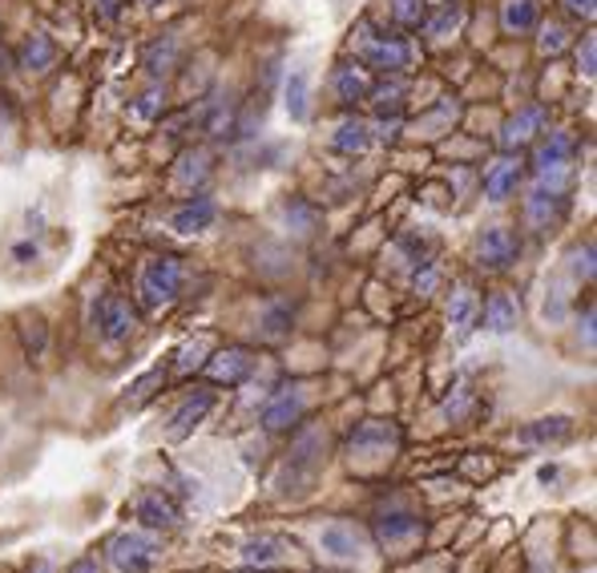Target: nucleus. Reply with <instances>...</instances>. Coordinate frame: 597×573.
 Masks as SVG:
<instances>
[{
    "label": "nucleus",
    "instance_id": "1",
    "mask_svg": "<svg viewBox=\"0 0 597 573\" xmlns=\"http://www.w3.org/2000/svg\"><path fill=\"white\" fill-rule=\"evenodd\" d=\"M182 279H187L182 259H174V254H154V259H146V263H142V283H138L142 303L146 307L174 303V299L182 295Z\"/></svg>",
    "mask_w": 597,
    "mask_h": 573
},
{
    "label": "nucleus",
    "instance_id": "2",
    "mask_svg": "<svg viewBox=\"0 0 597 573\" xmlns=\"http://www.w3.org/2000/svg\"><path fill=\"white\" fill-rule=\"evenodd\" d=\"M109 561L118 565V573H146L162 553V541L154 529H121L118 537H109L106 546Z\"/></svg>",
    "mask_w": 597,
    "mask_h": 573
},
{
    "label": "nucleus",
    "instance_id": "3",
    "mask_svg": "<svg viewBox=\"0 0 597 573\" xmlns=\"http://www.w3.org/2000/svg\"><path fill=\"white\" fill-rule=\"evenodd\" d=\"M327 437L319 432V428H303L299 437L291 440V453H287V480L283 485H291L287 493H303L307 485L315 480V473L323 468L327 461Z\"/></svg>",
    "mask_w": 597,
    "mask_h": 573
},
{
    "label": "nucleus",
    "instance_id": "4",
    "mask_svg": "<svg viewBox=\"0 0 597 573\" xmlns=\"http://www.w3.org/2000/svg\"><path fill=\"white\" fill-rule=\"evenodd\" d=\"M399 453V428L392 420H368V425H359L347 440V456H351V465H384L392 456Z\"/></svg>",
    "mask_w": 597,
    "mask_h": 573
},
{
    "label": "nucleus",
    "instance_id": "5",
    "mask_svg": "<svg viewBox=\"0 0 597 573\" xmlns=\"http://www.w3.org/2000/svg\"><path fill=\"white\" fill-rule=\"evenodd\" d=\"M359 49V61L363 65L380 69V73H404V69L416 61V49L399 33H372L356 45Z\"/></svg>",
    "mask_w": 597,
    "mask_h": 573
},
{
    "label": "nucleus",
    "instance_id": "6",
    "mask_svg": "<svg viewBox=\"0 0 597 573\" xmlns=\"http://www.w3.org/2000/svg\"><path fill=\"white\" fill-rule=\"evenodd\" d=\"M307 416V384L295 380V384H283L263 408V428L266 432H291L299 420Z\"/></svg>",
    "mask_w": 597,
    "mask_h": 573
},
{
    "label": "nucleus",
    "instance_id": "7",
    "mask_svg": "<svg viewBox=\"0 0 597 573\" xmlns=\"http://www.w3.org/2000/svg\"><path fill=\"white\" fill-rule=\"evenodd\" d=\"M94 323H97V335H102L106 344H121V339H130L133 327H138V311H133V303L126 295L109 291L97 299Z\"/></svg>",
    "mask_w": 597,
    "mask_h": 573
},
{
    "label": "nucleus",
    "instance_id": "8",
    "mask_svg": "<svg viewBox=\"0 0 597 573\" xmlns=\"http://www.w3.org/2000/svg\"><path fill=\"white\" fill-rule=\"evenodd\" d=\"M319 549H323V558H332V561H356L363 558L368 537L359 534L351 521H332V525H323V534H319Z\"/></svg>",
    "mask_w": 597,
    "mask_h": 573
},
{
    "label": "nucleus",
    "instance_id": "9",
    "mask_svg": "<svg viewBox=\"0 0 597 573\" xmlns=\"http://www.w3.org/2000/svg\"><path fill=\"white\" fill-rule=\"evenodd\" d=\"M420 534H425L420 513H411V509L404 505H392L375 517V541H380V546H404V541H411V537H420Z\"/></svg>",
    "mask_w": 597,
    "mask_h": 573
},
{
    "label": "nucleus",
    "instance_id": "10",
    "mask_svg": "<svg viewBox=\"0 0 597 573\" xmlns=\"http://www.w3.org/2000/svg\"><path fill=\"white\" fill-rule=\"evenodd\" d=\"M477 254H480V267H489V271H509L513 263H517L521 242H517V235H513L509 227H489L485 235H480Z\"/></svg>",
    "mask_w": 597,
    "mask_h": 573
},
{
    "label": "nucleus",
    "instance_id": "11",
    "mask_svg": "<svg viewBox=\"0 0 597 573\" xmlns=\"http://www.w3.org/2000/svg\"><path fill=\"white\" fill-rule=\"evenodd\" d=\"M251 368H254V360L247 347H223V351H214L211 360L202 363V372L211 375L214 384H226V387L242 384V380L251 375Z\"/></svg>",
    "mask_w": 597,
    "mask_h": 573
},
{
    "label": "nucleus",
    "instance_id": "12",
    "mask_svg": "<svg viewBox=\"0 0 597 573\" xmlns=\"http://www.w3.org/2000/svg\"><path fill=\"white\" fill-rule=\"evenodd\" d=\"M214 401H218V396H214L211 387H199V392H190L187 401L178 404V413L170 416V440H187L190 432H194V428H199L202 420L211 416Z\"/></svg>",
    "mask_w": 597,
    "mask_h": 573
},
{
    "label": "nucleus",
    "instance_id": "13",
    "mask_svg": "<svg viewBox=\"0 0 597 573\" xmlns=\"http://www.w3.org/2000/svg\"><path fill=\"white\" fill-rule=\"evenodd\" d=\"M295 546L287 537H254L242 546V565H251V570H271V565H283V561L291 558Z\"/></svg>",
    "mask_w": 597,
    "mask_h": 573
},
{
    "label": "nucleus",
    "instance_id": "14",
    "mask_svg": "<svg viewBox=\"0 0 597 573\" xmlns=\"http://www.w3.org/2000/svg\"><path fill=\"white\" fill-rule=\"evenodd\" d=\"M218 218V206H214V199H206V194H199V199H190L187 206H178V211L170 214V227L178 230V235H199V230H206Z\"/></svg>",
    "mask_w": 597,
    "mask_h": 573
},
{
    "label": "nucleus",
    "instance_id": "15",
    "mask_svg": "<svg viewBox=\"0 0 597 573\" xmlns=\"http://www.w3.org/2000/svg\"><path fill=\"white\" fill-rule=\"evenodd\" d=\"M133 517L142 521V529H174L178 525V505L166 493H146L133 505Z\"/></svg>",
    "mask_w": 597,
    "mask_h": 573
},
{
    "label": "nucleus",
    "instance_id": "16",
    "mask_svg": "<svg viewBox=\"0 0 597 573\" xmlns=\"http://www.w3.org/2000/svg\"><path fill=\"white\" fill-rule=\"evenodd\" d=\"M517 320H521V303H517V295H509V291L489 295V303L480 311V323H485L489 332H513Z\"/></svg>",
    "mask_w": 597,
    "mask_h": 573
},
{
    "label": "nucleus",
    "instance_id": "17",
    "mask_svg": "<svg viewBox=\"0 0 597 573\" xmlns=\"http://www.w3.org/2000/svg\"><path fill=\"white\" fill-rule=\"evenodd\" d=\"M517 182H521V162L517 158H501L485 170V194H489V202H504L513 190H517Z\"/></svg>",
    "mask_w": 597,
    "mask_h": 573
},
{
    "label": "nucleus",
    "instance_id": "18",
    "mask_svg": "<svg viewBox=\"0 0 597 573\" xmlns=\"http://www.w3.org/2000/svg\"><path fill=\"white\" fill-rule=\"evenodd\" d=\"M570 437H573L570 416H541V420L521 428V444H561V440Z\"/></svg>",
    "mask_w": 597,
    "mask_h": 573
},
{
    "label": "nucleus",
    "instance_id": "19",
    "mask_svg": "<svg viewBox=\"0 0 597 573\" xmlns=\"http://www.w3.org/2000/svg\"><path fill=\"white\" fill-rule=\"evenodd\" d=\"M541 121H545V114L537 106H529V109H521L517 118L509 121V126H504V150H521V146H529L533 138L541 134Z\"/></svg>",
    "mask_w": 597,
    "mask_h": 573
},
{
    "label": "nucleus",
    "instance_id": "20",
    "mask_svg": "<svg viewBox=\"0 0 597 573\" xmlns=\"http://www.w3.org/2000/svg\"><path fill=\"white\" fill-rule=\"evenodd\" d=\"M53 61H57V45L45 33H33L21 45V69H28V73H45V69H53Z\"/></svg>",
    "mask_w": 597,
    "mask_h": 573
},
{
    "label": "nucleus",
    "instance_id": "21",
    "mask_svg": "<svg viewBox=\"0 0 597 573\" xmlns=\"http://www.w3.org/2000/svg\"><path fill=\"white\" fill-rule=\"evenodd\" d=\"M477 291H473V287H465V283H461V287H456V291H452V299H449V320H452V327H456V332L461 335H468L473 332V320H477Z\"/></svg>",
    "mask_w": 597,
    "mask_h": 573
},
{
    "label": "nucleus",
    "instance_id": "22",
    "mask_svg": "<svg viewBox=\"0 0 597 573\" xmlns=\"http://www.w3.org/2000/svg\"><path fill=\"white\" fill-rule=\"evenodd\" d=\"M537 21H541L537 0H504V9H501L504 33H529V28H537Z\"/></svg>",
    "mask_w": 597,
    "mask_h": 573
},
{
    "label": "nucleus",
    "instance_id": "23",
    "mask_svg": "<svg viewBox=\"0 0 597 573\" xmlns=\"http://www.w3.org/2000/svg\"><path fill=\"white\" fill-rule=\"evenodd\" d=\"M368 77H363V69L359 65H339V73H335V94H339V102L344 106H351V102H363L368 97Z\"/></svg>",
    "mask_w": 597,
    "mask_h": 573
},
{
    "label": "nucleus",
    "instance_id": "24",
    "mask_svg": "<svg viewBox=\"0 0 597 573\" xmlns=\"http://www.w3.org/2000/svg\"><path fill=\"white\" fill-rule=\"evenodd\" d=\"M332 146L339 150V154H359V150H368L372 146V126H368V121H356V118L344 121Z\"/></svg>",
    "mask_w": 597,
    "mask_h": 573
},
{
    "label": "nucleus",
    "instance_id": "25",
    "mask_svg": "<svg viewBox=\"0 0 597 573\" xmlns=\"http://www.w3.org/2000/svg\"><path fill=\"white\" fill-rule=\"evenodd\" d=\"M392 16L404 28H420L432 16V9H428V0H392Z\"/></svg>",
    "mask_w": 597,
    "mask_h": 573
},
{
    "label": "nucleus",
    "instance_id": "26",
    "mask_svg": "<svg viewBox=\"0 0 597 573\" xmlns=\"http://www.w3.org/2000/svg\"><path fill=\"white\" fill-rule=\"evenodd\" d=\"M291 323H295V311L287 303L271 307L263 315V335L266 339H283V335H291Z\"/></svg>",
    "mask_w": 597,
    "mask_h": 573
},
{
    "label": "nucleus",
    "instance_id": "27",
    "mask_svg": "<svg viewBox=\"0 0 597 573\" xmlns=\"http://www.w3.org/2000/svg\"><path fill=\"white\" fill-rule=\"evenodd\" d=\"M206 351H211V335L190 339V344L178 351V363H174V368H178V375H187V372H194V368H202V363H206V360H202Z\"/></svg>",
    "mask_w": 597,
    "mask_h": 573
},
{
    "label": "nucleus",
    "instance_id": "28",
    "mask_svg": "<svg viewBox=\"0 0 597 573\" xmlns=\"http://www.w3.org/2000/svg\"><path fill=\"white\" fill-rule=\"evenodd\" d=\"M287 114H291L295 121L307 118V77L303 73H291V81H287Z\"/></svg>",
    "mask_w": 597,
    "mask_h": 573
},
{
    "label": "nucleus",
    "instance_id": "29",
    "mask_svg": "<svg viewBox=\"0 0 597 573\" xmlns=\"http://www.w3.org/2000/svg\"><path fill=\"white\" fill-rule=\"evenodd\" d=\"M541 57H558L565 45H570V33H565V25L561 21H549V25H541Z\"/></svg>",
    "mask_w": 597,
    "mask_h": 573
},
{
    "label": "nucleus",
    "instance_id": "30",
    "mask_svg": "<svg viewBox=\"0 0 597 573\" xmlns=\"http://www.w3.org/2000/svg\"><path fill=\"white\" fill-rule=\"evenodd\" d=\"M283 218L287 223H299V235H311L315 230V223H319V214L307 206V202H299V199H291L287 206H283Z\"/></svg>",
    "mask_w": 597,
    "mask_h": 573
},
{
    "label": "nucleus",
    "instance_id": "31",
    "mask_svg": "<svg viewBox=\"0 0 597 573\" xmlns=\"http://www.w3.org/2000/svg\"><path fill=\"white\" fill-rule=\"evenodd\" d=\"M440 283L437 259H420V271H416V295H432Z\"/></svg>",
    "mask_w": 597,
    "mask_h": 573
},
{
    "label": "nucleus",
    "instance_id": "32",
    "mask_svg": "<svg viewBox=\"0 0 597 573\" xmlns=\"http://www.w3.org/2000/svg\"><path fill=\"white\" fill-rule=\"evenodd\" d=\"M162 114V89H150V94L138 97V106H133V118H154Z\"/></svg>",
    "mask_w": 597,
    "mask_h": 573
},
{
    "label": "nucleus",
    "instance_id": "33",
    "mask_svg": "<svg viewBox=\"0 0 597 573\" xmlns=\"http://www.w3.org/2000/svg\"><path fill=\"white\" fill-rule=\"evenodd\" d=\"M468 408H473V392H468V387H461V392H456V396H452V401L444 404V413H449L452 420H461V416H465Z\"/></svg>",
    "mask_w": 597,
    "mask_h": 573
},
{
    "label": "nucleus",
    "instance_id": "34",
    "mask_svg": "<svg viewBox=\"0 0 597 573\" xmlns=\"http://www.w3.org/2000/svg\"><path fill=\"white\" fill-rule=\"evenodd\" d=\"M577 61L585 65V73H594V37H585V53L577 49Z\"/></svg>",
    "mask_w": 597,
    "mask_h": 573
},
{
    "label": "nucleus",
    "instance_id": "35",
    "mask_svg": "<svg viewBox=\"0 0 597 573\" xmlns=\"http://www.w3.org/2000/svg\"><path fill=\"white\" fill-rule=\"evenodd\" d=\"M565 4H570V13L585 16V21H589V16H594V0H565Z\"/></svg>",
    "mask_w": 597,
    "mask_h": 573
},
{
    "label": "nucleus",
    "instance_id": "36",
    "mask_svg": "<svg viewBox=\"0 0 597 573\" xmlns=\"http://www.w3.org/2000/svg\"><path fill=\"white\" fill-rule=\"evenodd\" d=\"M118 13H121V0H102V16H106V21H118Z\"/></svg>",
    "mask_w": 597,
    "mask_h": 573
},
{
    "label": "nucleus",
    "instance_id": "37",
    "mask_svg": "<svg viewBox=\"0 0 597 573\" xmlns=\"http://www.w3.org/2000/svg\"><path fill=\"white\" fill-rule=\"evenodd\" d=\"M69 573H102V570H97L94 558H81V561H73V570H69Z\"/></svg>",
    "mask_w": 597,
    "mask_h": 573
},
{
    "label": "nucleus",
    "instance_id": "38",
    "mask_svg": "<svg viewBox=\"0 0 597 573\" xmlns=\"http://www.w3.org/2000/svg\"><path fill=\"white\" fill-rule=\"evenodd\" d=\"M16 259H21V263H25V259H37V247H33V242H21V247H16Z\"/></svg>",
    "mask_w": 597,
    "mask_h": 573
},
{
    "label": "nucleus",
    "instance_id": "39",
    "mask_svg": "<svg viewBox=\"0 0 597 573\" xmlns=\"http://www.w3.org/2000/svg\"><path fill=\"white\" fill-rule=\"evenodd\" d=\"M33 573H53V565H49V561H37V565H33Z\"/></svg>",
    "mask_w": 597,
    "mask_h": 573
},
{
    "label": "nucleus",
    "instance_id": "40",
    "mask_svg": "<svg viewBox=\"0 0 597 573\" xmlns=\"http://www.w3.org/2000/svg\"><path fill=\"white\" fill-rule=\"evenodd\" d=\"M142 4H150V9H154V4H162V0H142Z\"/></svg>",
    "mask_w": 597,
    "mask_h": 573
},
{
    "label": "nucleus",
    "instance_id": "41",
    "mask_svg": "<svg viewBox=\"0 0 597 573\" xmlns=\"http://www.w3.org/2000/svg\"><path fill=\"white\" fill-rule=\"evenodd\" d=\"M259 573H263V570H259Z\"/></svg>",
    "mask_w": 597,
    "mask_h": 573
}]
</instances>
